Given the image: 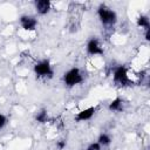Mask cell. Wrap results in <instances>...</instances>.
Listing matches in <instances>:
<instances>
[{
	"label": "cell",
	"instance_id": "1",
	"mask_svg": "<svg viewBox=\"0 0 150 150\" xmlns=\"http://www.w3.org/2000/svg\"><path fill=\"white\" fill-rule=\"evenodd\" d=\"M112 80H114V83L120 88H130L135 84V82L129 77L128 68L123 64H120L114 68Z\"/></svg>",
	"mask_w": 150,
	"mask_h": 150
},
{
	"label": "cell",
	"instance_id": "2",
	"mask_svg": "<svg viewBox=\"0 0 150 150\" xmlns=\"http://www.w3.org/2000/svg\"><path fill=\"white\" fill-rule=\"evenodd\" d=\"M96 14L101 21V23L105 27H112L117 22V13L108 7L105 4H100L96 11Z\"/></svg>",
	"mask_w": 150,
	"mask_h": 150
},
{
	"label": "cell",
	"instance_id": "3",
	"mask_svg": "<svg viewBox=\"0 0 150 150\" xmlns=\"http://www.w3.org/2000/svg\"><path fill=\"white\" fill-rule=\"evenodd\" d=\"M62 81L66 87L74 88L84 81V75L79 67H71L70 69L64 71L63 76H62Z\"/></svg>",
	"mask_w": 150,
	"mask_h": 150
},
{
	"label": "cell",
	"instance_id": "4",
	"mask_svg": "<svg viewBox=\"0 0 150 150\" xmlns=\"http://www.w3.org/2000/svg\"><path fill=\"white\" fill-rule=\"evenodd\" d=\"M33 71L38 79H52L54 76V68L48 59L38 61L33 67Z\"/></svg>",
	"mask_w": 150,
	"mask_h": 150
},
{
	"label": "cell",
	"instance_id": "5",
	"mask_svg": "<svg viewBox=\"0 0 150 150\" xmlns=\"http://www.w3.org/2000/svg\"><path fill=\"white\" fill-rule=\"evenodd\" d=\"M86 52L90 56H102L104 54V49L96 36H91L86 45Z\"/></svg>",
	"mask_w": 150,
	"mask_h": 150
},
{
	"label": "cell",
	"instance_id": "6",
	"mask_svg": "<svg viewBox=\"0 0 150 150\" xmlns=\"http://www.w3.org/2000/svg\"><path fill=\"white\" fill-rule=\"evenodd\" d=\"M19 23L21 26V28L23 30L27 32H34L38 27V19L34 15H29V14H23L19 18Z\"/></svg>",
	"mask_w": 150,
	"mask_h": 150
},
{
	"label": "cell",
	"instance_id": "7",
	"mask_svg": "<svg viewBox=\"0 0 150 150\" xmlns=\"http://www.w3.org/2000/svg\"><path fill=\"white\" fill-rule=\"evenodd\" d=\"M97 111V107L96 105H90L88 108H84L82 110H80L79 112H76L75 115V121L76 122H86V121H89L94 117V115L96 114Z\"/></svg>",
	"mask_w": 150,
	"mask_h": 150
},
{
	"label": "cell",
	"instance_id": "8",
	"mask_svg": "<svg viewBox=\"0 0 150 150\" xmlns=\"http://www.w3.org/2000/svg\"><path fill=\"white\" fill-rule=\"evenodd\" d=\"M34 7L39 15H47L50 12L52 2L49 0H36L34 2Z\"/></svg>",
	"mask_w": 150,
	"mask_h": 150
},
{
	"label": "cell",
	"instance_id": "9",
	"mask_svg": "<svg viewBox=\"0 0 150 150\" xmlns=\"http://www.w3.org/2000/svg\"><path fill=\"white\" fill-rule=\"evenodd\" d=\"M125 102L121 96H116L114 100H111L108 104V110L111 112H122L124 110Z\"/></svg>",
	"mask_w": 150,
	"mask_h": 150
},
{
	"label": "cell",
	"instance_id": "10",
	"mask_svg": "<svg viewBox=\"0 0 150 150\" xmlns=\"http://www.w3.org/2000/svg\"><path fill=\"white\" fill-rule=\"evenodd\" d=\"M34 120L35 122L40 123V124H46L50 121V117H49V114L47 111V109L45 108H41L40 110H38L35 112V116H34Z\"/></svg>",
	"mask_w": 150,
	"mask_h": 150
},
{
	"label": "cell",
	"instance_id": "11",
	"mask_svg": "<svg viewBox=\"0 0 150 150\" xmlns=\"http://www.w3.org/2000/svg\"><path fill=\"white\" fill-rule=\"evenodd\" d=\"M96 142H97L102 148H107V146H109V145L112 143V137H111L109 134H107V132H101V134L98 135Z\"/></svg>",
	"mask_w": 150,
	"mask_h": 150
},
{
	"label": "cell",
	"instance_id": "12",
	"mask_svg": "<svg viewBox=\"0 0 150 150\" xmlns=\"http://www.w3.org/2000/svg\"><path fill=\"white\" fill-rule=\"evenodd\" d=\"M136 25H137L138 27L143 28L144 30H145V29H149V28H150V19H149V16L145 15V14L138 15L137 19H136Z\"/></svg>",
	"mask_w": 150,
	"mask_h": 150
},
{
	"label": "cell",
	"instance_id": "13",
	"mask_svg": "<svg viewBox=\"0 0 150 150\" xmlns=\"http://www.w3.org/2000/svg\"><path fill=\"white\" fill-rule=\"evenodd\" d=\"M55 146L57 150H63L67 146V139L66 138H60L55 142Z\"/></svg>",
	"mask_w": 150,
	"mask_h": 150
},
{
	"label": "cell",
	"instance_id": "14",
	"mask_svg": "<svg viewBox=\"0 0 150 150\" xmlns=\"http://www.w3.org/2000/svg\"><path fill=\"white\" fill-rule=\"evenodd\" d=\"M7 123H8V117L5 114L0 112V130L4 129L7 125Z\"/></svg>",
	"mask_w": 150,
	"mask_h": 150
},
{
	"label": "cell",
	"instance_id": "15",
	"mask_svg": "<svg viewBox=\"0 0 150 150\" xmlns=\"http://www.w3.org/2000/svg\"><path fill=\"white\" fill-rule=\"evenodd\" d=\"M86 150H102V146L97 142H91V143L88 144V146L86 148Z\"/></svg>",
	"mask_w": 150,
	"mask_h": 150
},
{
	"label": "cell",
	"instance_id": "16",
	"mask_svg": "<svg viewBox=\"0 0 150 150\" xmlns=\"http://www.w3.org/2000/svg\"><path fill=\"white\" fill-rule=\"evenodd\" d=\"M144 39L145 41H150V28L144 30Z\"/></svg>",
	"mask_w": 150,
	"mask_h": 150
}]
</instances>
